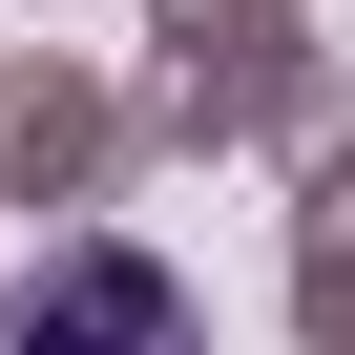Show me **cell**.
Wrapping results in <instances>:
<instances>
[{
	"instance_id": "1",
	"label": "cell",
	"mask_w": 355,
	"mask_h": 355,
	"mask_svg": "<svg viewBox=\"0 0 355 355\" xmlns=\"http://www.w3.org/2000/svg\"><path fill=\"white\" fill-rule=\"evenodd\" d=\"M21 355H189V293H167L146 251H63L21 293Z\"/></svg>"
}]
</instances>
